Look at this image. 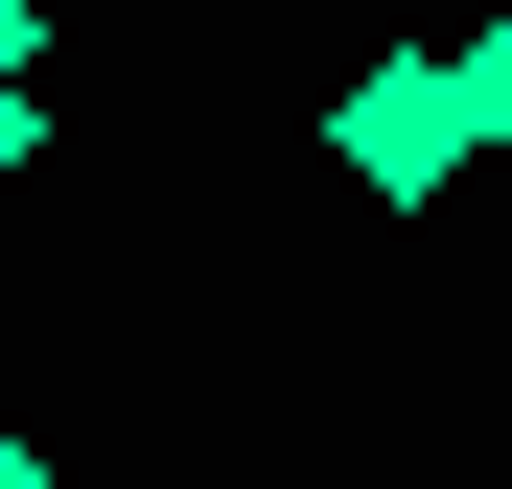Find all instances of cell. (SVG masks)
<instances>
[{
  "label": "cell",
  "mask_w": 512,
  "mask_h": 489,
  "mask_svg": "<svg viewBox=\"0 0 512 489\" xmlns=\"http://www.w3.org/2000/svg\"><path fill=\"white\" fill-rule=\"evenodd\" d=\"M24 140H47V70H0V187H24Z\"/></svg>",
  "instance_id": "3"
},
{
  "label": "cell",
  "mask_w": 512,
  "mask_h": 489,
  "mask_svg": "<svg viewBox=\"0 0 512 489\" xmlns=\"http://www.w3.org/2000/svg\"><path fill=\"white\" fill-rule=\"evenodd\" d=\"M326 163H350L373 210H443L466 163H489V94H466V47H396V70H350V94H326Z\"/></svg>",
  "instance_id": "1"
},
{
  "label": "cell",
  "mask_w": 512,
  "mask_h": 489,
  "mask_svg": "<svg viewBox=\"0 0 512 489\" xmlns=\"http://www.w3.org/2000/svg\"><path fill=\"white\" fill-rule=\"evenodd\" d=\"M0 70H47V0H0Z\"/></svg>",
  "instance_id": "4"
},
{
  "label": "cell",
  "mask_w": 512,
  "mask_h": 489,
  "mask_svg": "<svg viewBox=\"0 0 512 489\" xmlns=\"http://www.w3.org/2000/svg\"><path fill=\"white\" fill-rule=\"evenodd\" d=\"M466 94H489V163H512V0H489V47H466Z\"/></svg>",
  "instance_id": "2"
},
{
  "label": "cell",
  "mask_w": 512,
  "mask_h": 489,
  "mask_svg": "<svg viewBox=\"0 0 512 489\" xmlns=\"http://www.w3.org/2000/svg\"><path fill=\"white\" fill-rule=\"evenodd\" d=\"M0 489H70V466H24V443H0Z\"/></svg>",
  "instance_id": "5"
}]
</instances>
